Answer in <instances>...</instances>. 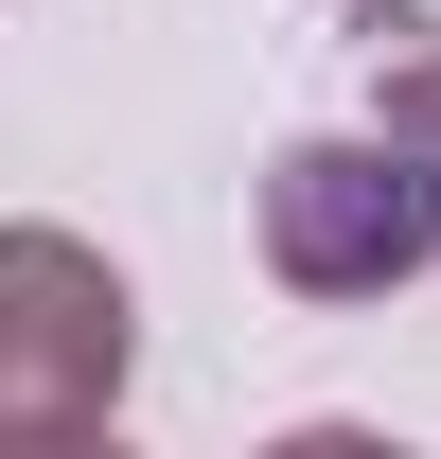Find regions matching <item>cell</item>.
Returning <instances> with one entry per match:
<instances>
[{
	"instance_id": "cell-2",
	"label": "cell",
	"mask_w": 441,
	"mask_h": 459,
	"mask_svg": "<svg viewBox=\"0 0 441 459\" xmlns=\"http://www.w3.org/2000/svg\"><path fill=\"white\" fill-rule=\"evenodd\" d=\"M124 371H142V300L89 230L18 212L0 230V459H71L124 424Z\"/></svg>"
},
{
	"instance_id": "cell-1",
	"label": "cell",
	"mask_w": 441,
	"mask_h": 459,
	"mask_svg": "<svg viewBox=\"0 0 441 459\" xmlns=\"http://www.w3.org/2000/svg\"><path fill=\"white\" fill-rule=\"evenodd\" d=\"M265 265L300 300H388L441 265V36L371 89V124H300L265 160Z\"/></svg>"
}]
</instances>
